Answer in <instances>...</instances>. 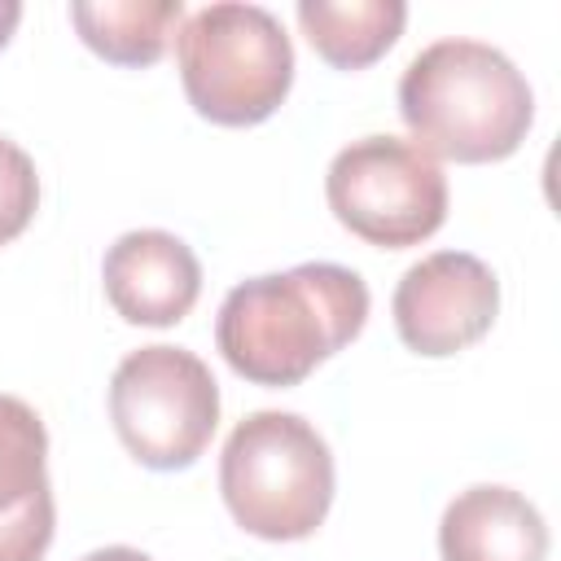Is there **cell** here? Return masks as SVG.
Here are the masks:
<instances>
[{
  "mask_svg": "<svg viewBox=\"0 0 561 561\" xmlns=\"http://www.w3.org/2000/svg\"><path fill=\"white\" fill-rule=\"evenodd\" d=\"M368 285L342 263H298L228 289L215 316V346L254 386H298L316 364L359 337Z\"/></svg>",
  "mask_w": 561,
  "mask_h": 561,
  "instance_id": "6da1fadb",
  "label": "cell"
},
{
  "mask_svg": "<svg viewBox=\"0 0 561 561\" xmlns=\"http://www.w3.org/2000/svg\"><path fill=\"white\" fill-rule=\"evenodd\" d=\"M399 118L434 162H500L535 123L526 75L482 39H434L399 79Z\"/></svg>",
  "mask_w": 561,
  "mask_h": 561,
  "instance_id": "7a4b0ae2",
  "label": "cell"
},
{
  "mask_svg": "<svg viewBox=\"0 0 561 561\" xmlns=\"http://www.w3.org/2000/svg\"><path fill=\"white\" fill-rule=\"evenodd\" d=\"M219 491L241 530L272 543L307 539L333 504V451L298 412H250L224 443Z\"/></svg>",
  "mask_w": 561,
  "mask_h": 561,
  "instance_id": "3957f363",
  "label": "cell"
},
{
  "mask_svg": "<svg viewBox=\"0 0 561 561\" xmlns=\"http://www.w3.org/2000/svg\"><path fill=\"white\" fill-rule=\"evenodd\" d=\"M175 66L188 105L219 127H254L280 110L294 83V44L263 4H206L175 31Z\"/></svg>",
  "mask_w": 561,
  "mask_h": 561,
  "instance_id": "277c9868",
  "label": "cell"
},
{
  "mask_svg": "<svg viewBox=\"0 0 561 561\" xmlns=\"http://www.w3.org/2000/svg\"><path fill=\"white\" fill-rule=\"evenodd\" d=\"M110 421L145 469H188L219 425V386L202 355L153 342L118 359L110 377Z\"/></svg>",
  "mask_w": 561,
  "mask_h": 561,
  "instance_id": "5b68a950",
  "label": "cell"
},
{
  "mask_svg": "<svg viewBox=\"0 0 561 561\" xmlns=\"http://www.w3.org/2000/svg\"><path fill=\"white\" fill-rule=\"evenodd\" d=\"M324 197L346 232L381 250L421 245L447 219L443 167L403 136H364L337 149Z\"/></svg>",
  "mask_w": 561,
  "mask_h": 561,
  "instance_id": "8992f818",
  "label": "cell"
},
{
  "mask_svg": "<svg viewBox=\"0 0 561 561\" xmlns=\"http://www.w3.org/2000/svg\"><path fill=\"white\" fill-rule=\"evenodd\" d=\"M390 311L408 351L443 359L473 346L495 324L500 280L469 250H434L399 276Z\"/></svg>",
  "mask_w": 561,
  "mask_h": 561,
  "instance_id": "52a82bcc",
  "label": "cell"
},
{
  "mask_svg": "<svg viewBox=\"0 0 561 561\" xmlns=\"http://www.w3.org/2000/svg\"><path fill=\"white\" fill-rule=\"evenodd\" d=\"M101 280L110 307L127 324L167 329L193 311L202 294V263L175 232L136 228L105 250Z\"/></svg>",
  "mask_w": 561,
  "mask_h": 561,
  "instance_id": "ba28073f",
  "label": "cell"
},
{
  "mask_svg": "<svg viewBox=\"0 0 561 561\" xmlns=\"http://www.w3.org/2000/svg\"><path fill=\"white\" fill-rule=\"evenodd\" d=\"M53 530L48 430L26 399L0 394V561H44Z\"/></svg>",
  "mask_w": 561,
  "mask_h": 561,
  "instance_id": "9c48e42d",
  "label": "cell"
},
{
  "mask_svg": "<svg viewBox=\"0 0 561 561\" xmlns=\"http://www.w3.org/2000/svg\"><path fill=\"white\" fill-rule=\"evenodd\" d=\"M438 552L443 561H548V526L522 491L478 482L443 508Z\"/></svg>",
  "mask_w": 561,
  "mask_h": 561,
  "instance_id": "30bf717a",
  "label": "cell"
},
{
  "mask_svg": "<svg viewBox=\"0 0 561 561\" xmlns=\"http://www.w3.org/2000/svg\"><path fill=\"white\" fill-rule=\"evenodd\" d=\"M403 0H298V26L307 44L337 70L373 66L403 31Z\"/></svg>",
  "mask_w": 561,
  "mask_h": 561,
  "instance_id": "8fae6325",
  "label": "cell"
},
{
  "mask_svg": "<svg viewBox=\"0 0 561 561\" xmlns=\"http://www.w3.org/2000/svg\"><path fill=\"white\" fill-rule=\"evenodd\" d=\"M79 39L114 66H153L184 22L180 0H79L70 4Z\"/></svg>",
  "mask_w": 561,
  "mask_h": 561,
  "instance_id": "7c38bea8",
  "label": "cell"
},
{
  "mask_svg": "<svg viewBox=\"0 0 561 561\" xmlns=\"http://www.w3.org/2000/svg\"><path fill=\"white\" fill-rule=\"evenodd\" d=\"M39 206V175L22 145L0 136V245L26 232Z\"/></svg>",
  "mask_w": 561,
  "mask_h": 561,
  "instance_id": "4fadbf2b",
  "label": "cell"
},
{
  "mask_svg": "<svg viewBox=\"0 0 561 561\" xmlns=\"http://www.w3.org/2000/svg\"><path fill=\"white\" fill-rule=\"evenodd\" d=\"M79 561H153V557L140 552V548H127V543H110V548H96V552H88Z\"/></svg>",
  "mask_w": 561,
  "mask_h": 561,
  "instance_id": "5bb4252c",
  "label": "cell"
},
{
  "mask_svg": "<svg viewBox=\"0 0 561 561\" xmlns=\"http://www.w3.org/2000/svg\"><path fill=\"white\" fill-rule=\"evenodd\" d=\"M18 22H22V4H18V0H0V48H4L9 35L18 31Z\"/></svg>",
  "mask_w": 561,
  "mask_h": 561,
  "instance_id": "9a60e30c",
  "label": "cell"
}]
</instances>
